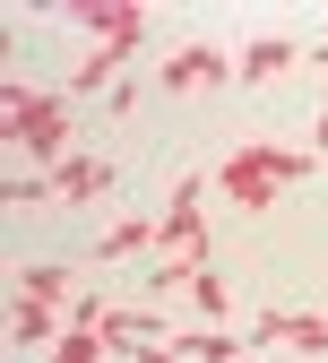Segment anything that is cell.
Returning a JSON list of instances; mask_svg holds the SVG:
<instances>
[{
	"label": "cell",
	"mask_w": 328,
	"mask_h": 363,
	"mask_svg": "<svg viewBox=\"0 0 328 363\" xmlns=\"http://www.w3.org/2000/svg\"><path fill=\"white\" fill-rule=\"evenodd\" d=\"M319 61H328V52H319Z\"/></svg>",
	"instance_id": "obj_14"
},
{
	"label": "cell",
	"mask_w": 328,
	"mask_h": 363,
	"mask_svg": "<svg viewBox=\"0 0 328 363\" xmlns=\"http://www.w3.org/2000/svg\"><path fill=\"white\" fill-rule=\"evenodd\" d=\"M0 139H18L35 164H69V96H35L9 130H0Z\"/></svg>",
	"instance_id": "obj_3"
},
{
	"label": "cell",
	"mask_w": 328,
	"mask_h": 363,
	"mask_svg": "<svg viewBox=\"0 0 328 363\" xmlns=\"http://www.w3.org/2000/svg\"><path fill=\"white\" fill-rule=\"evenodd\" d=\"M242 346H251V337H225V329H181V337H173L181 363H242Z\"/></svg>",
	"instance_id": "obj_8"
},
{
	"label": "cell",
	"mask_w": 328,
	"mask_h": 363,
	"mask_svg": "<svg viewBox=\"0 0 328 363\" xmlns=\"http://www.w3.org/2000/svg\"><path fill=\"white\" fill-rule=\"evenodd\" d=\"M191 303H199V329L225 320V277H216V268H199V277H191Z\"/></svg>",
	"instance_id": "obj_11"
},
{
	"label": "cell",
	"mask_w": 328,
	"mask_h": 363,
	"mask_svg": "<svg viewBox=\"0 0 328 363\" xmlns=\"http://www.w3.org/2000/svg\"><path fill=\"white\" fill-rule=\"evenodd\" d=\"M251 346H285V354H311V363H328V311H268V320L251 329Z\"/></svg>",
	"instance_id": "obj_4"
},
{
	"label": "cell",
	"mask_w": 328,
	"mask_h": 363,
	"mask_svg": "<svg viewBox=\"0 0 328 363\" xmlns=\"http://www.w3.org/2000/svg\"><path fill=\"white\" fill-rule=\"evenodd\" d=\"M199 182H181L173 191V208H164V225H156V259H173V268H208V225H199Z\"/></svg>",
	"instance_id": "obj_2"
},
{
	"label": "cell",
	"mask_w": 328,
	"mask_h": 363,
	"mask_svg": "<svg viewBox=\"0 0 328 363\" xmlns=\"http://www.w3.org/2000/svg\"><path fill=\"white\" fill-rule=\"evenodd\" d=\"M311 139H319V156H328V104H319V130H311Z\"/></svg>",
	"instance_id": "obj_13"
},
{
	"label": "cell",
	"mask_w": 328,
	"mask_h": 363,
	"mask_svg": "<svg viewBox=\"0 0 328 363\" xmlns=\"http://www.w3.org/2000/svg\"><path fill=\"white\" fill-rule=\"evenodd\" d=\"M285 182H302V156H276L268 139H251V147H233L225 164H216V191L233 199V208H276V191H285Z\"/></svg>",
	"instance_id": "obj_1"
},
{
	"label": "cell",
	"mask_w": 328,
	"mask_h": 363,
	"mask_svg": "<svg viewBox=\"0 0 328 363\" xmlns=\"http://www.w3.org/2000/svg\"><path fill=\"white\" fill-rule=\"evenodd\" d=\"M302 52H294V43L285 35H259V43H242V61H233V78H242V86H268V78H285Z\"/></svg>",
	"instance_id": "obj_6"
},
{
	"label": "cell",
	"mask_w": 328,
	"mask_h": 363,
	"mask_svg": "<svg viewBox=\"0 0 328 363\" xmlns=\"http://www.w3.org/2000/svg\"><path fill=\"white\" fill-rule=\"evenodd\" d=\"M18 303H78L69 294V268H26V277H18Z\"/></svg>",
	"instance_id": "obj_10"
},
{
	"label": "cell",
	"mask_w": 328,
	"mask_h": 363,
	"mask_svg": "<svg viewBox=\"0 0 328 363\" xmlns=\"http://www.w3.org/2000/svg\"><path fill=\"white\" fill-rule=\"evenodd\" d=\"M18 346H43V337H52V303H18Z\"/></svg>",
	"instance_id": "obj_12"
},
{
	"label": "cell",
	"mask_w": 328,
	"mask_h": 363,
	"mask_svg": "<svg viewBox=\"0 0 328 363\" xmlns=\"http://www.w3.org/2000/svg\"><path fill=\"white\" fill-rule=\"evenodd\" d=\"M156 225H164V216H121L113 234L96 242V268H104V259H130V251H156Z\"/></svg>",
	"instance_id": "obj_9"
},
{
	"label": "cell",
	"mask_w": 328,
	"mask_h": 363,
	"mask_svg": "<svg viewBox=\"0 0 328 363\" xmlns=\"http://www.w3.org/2000/svg\"><path fill=\"white\" fill-rule=\"evenodd\" d=\"M216 78H233V61L216 52V43H181V52L164 61L156 86H164V96H191V86H216Z\"/></svg>",
	"instance_id": "obj_5"
},
{
	"label": "cell",
	"mask_w": 328,
	"mask_h": 363,
	"mask_svg": "<svg viewBox=\"0 0 328 363\" xmlns=\"http://www.w3.org/2000/svg\"><path fill=\"white\" fill-rule=\"evenodd\" d=\"M104 191H113V164H96V156H69V164H52V199L86 208V199H104Z\"/></svg>",
	"instance_id": "obj_7"
}]
</instances>
